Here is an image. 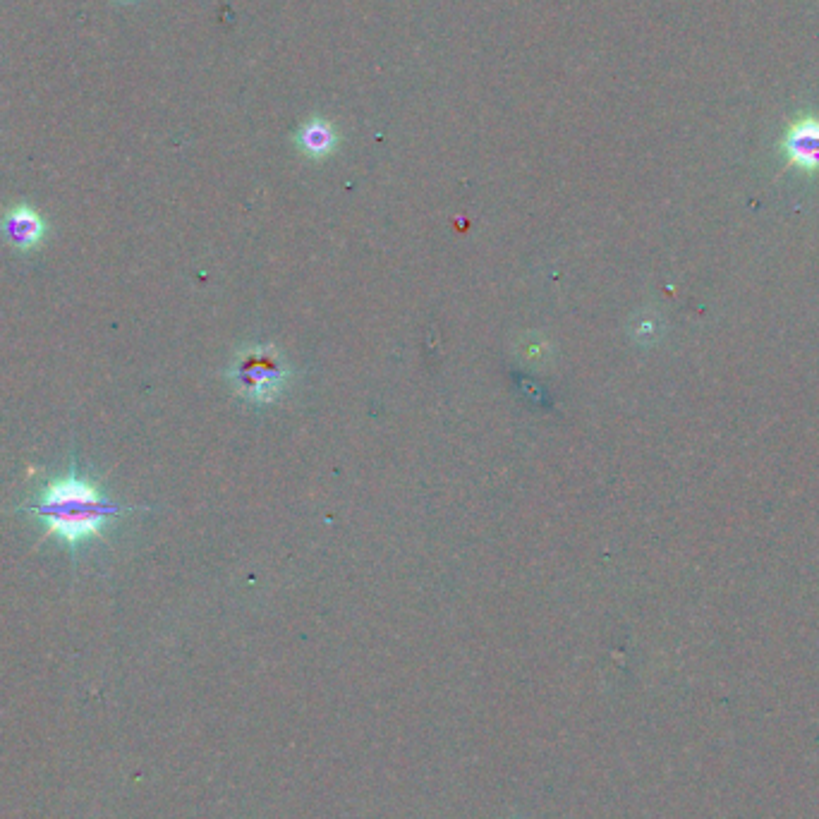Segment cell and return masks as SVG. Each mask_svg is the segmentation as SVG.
Masks as SVG:
<instances>
[{"mask_svg":"<svg viewBox=\"0 0 819 819\" xmlns=\"http://www.w3.org/2000/svg\"><path fill=\"white\" fill-rule=\"evenodd\" d=\"M27 511L44 523L41 539L56 537L75 554L80 546L101 539L108 523L127 513V508L108 499L89 477L70 470L41 484Z\"/></svg>","mask_w":819,"mask_h":819,"instance_id":"1","label":"cell"},{"mask_svg":"<svg viewBox=\"0 0 819 819\" xmlns=\"http://www.w3.org/2000/svg\"><path fill=\"white\" fill-rule=\"evenodd\" d=\"M0 235L10 247L20 252H32L44 245L48 235L46 218L29 204H15L0 218Z\"/></svg>","mask_w":819,"mask_h":819,"instance_id":"2","label":"cell"},{"mask_svg":"<svg viewBox=\"0 0 819 819\" xmlns=\"http://www.w3.org/2000/svg\"><path fill=\"white\" fill-rule=\"evenodd\" d=\"M786 161L791 168L805 173H819V115H800L788 125L784 142Z\"/></svg>","mask_w":819,"mask_h":819,"instance_id":"3","label":"cell"},{"mask_svg":"<svg viewBox=\"0 0 819 819\" xmlns=\"http://www.w3.org/2000/svg\"><path fill=\"white\" fill-rule=\"evenodd\" d=\"M283 367L278 364V357H269L264 353L242 357L235 369V384L240 386V393L252 396L254 400H264L266 396L281 388Z\"/></svg>","mask_w":819,"mask_h":819,"instance_id":"4","label":"cell"},{"mask_svg":"<svg viewBox=\"0 0 819 819\" xmlns=\"http://www.w3.org/2000/svg\"><path fill=\"white\" fill-rule=\"evenodd\" d=\"M297 144L312 159H321V156H329L333 149H336V130L329 120L312 118L309 123H305L297 132Z\"/></svg>","mask_w":819,"mask_h":819,"instance_id":"5","label":"cell"}]
</instances>
